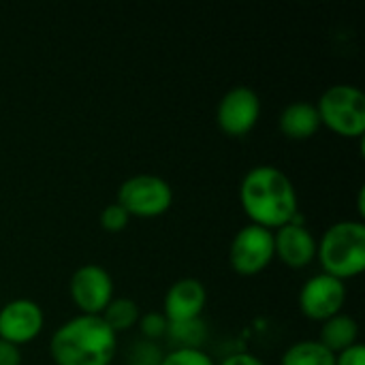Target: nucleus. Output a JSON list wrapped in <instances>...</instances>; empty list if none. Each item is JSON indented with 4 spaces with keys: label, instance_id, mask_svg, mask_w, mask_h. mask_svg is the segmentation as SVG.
Returning a JSON list of instances; mask_svg holds the SVG:
<instances>
[{
    "label": "nucleus",
    "instance_id": "19",
    "mask_svg": "<svg viewBox=\"0 0 365 365\" xmlns=\"http://www.w3.org/2000/svg\"><path fill=\"white\" fill-rule=\"evenodd\" d=\"M137 325L141 327L143 336H148V338H158V336H163V334L167 331V327H169L167 319H165L163 314H158V312H148V314H143V317L139 319Z\"/></svg>",
    "mask_w": 365,
    "mask_h": 365
},
{
    "label": "nucleus",
    "instance_id": "10",
    "mask_svg": "<svg viewBox=\"0 0 365 365\" xmlns=\"http://www.w3.org/2000/svg\"><path fill=\"white\" fill-rule=\"evenodd\" d=\"M45 323L43 308L32 299H13L0 308V340L15 346L32 342Z\"/></svg>",
    "mask_w": 365,
    "mask_h": 365
},
{
    "label": "nucleus",
    "instance_id": "20",
    "mask_svg": "<svg viewBox=\"0 0 365 365\" xmlns=\"http://www.w3.org/2000/svg\"><path fill=\"white\" fill-rule=\"evenodd\" d=\"M336 365H365V349L361 342L336 355Z\"/></svg>",
    "mask_w": 365,
    "mask_h": 365
},
{
    "label": "nucleus",
    "instance_id": "13",
    "mask_svg": "<svg viewBox=\"0 0 365 365\" xmlns=\"http://www.w3.org/2000/svg\"><path fill=\"white\" fill-rule=\"evenodd\" d=\"M278 126H280L282 135L293 141L310 139L321 128V118H319L317 105L310 101L289 103L278 118Z\"/></svg>",
    "mask_w": 365,
    "mask_h": 365
},
{
    "label": "nucleus",
    "instance_id": "16",
    "mask_svg": "<svg viewBox=\"0 0 365 365\" xmlns=\"http://www.w3.org/2000/svg\"><path fill=\"white\" fill-rule=\"evenodd\" d=\"M101 319L111 327V331L120 334V331H126L130 327H135L141 319V312H139V306L128 299V297H113L109 302V306L103 310Z\"/></svg>",
    "mask_w": 365,
    "mask_h": 365
},
{
    "label": "nucleus",
    "instance_id": "11",
    "mask_svg": "<svg viewBox=\"0 0 365 365\" xmlns=\"http://www.w3.org/2000/svg\"><path fill=\"white\" fill-rule=\"evenodd\" d=\"M207 304V291L201 280L197 278H180L173 282L165 295L163 308L165 319L169 325H182L199 321L203 308Z\"/></svg>",
    "mask_w": 365,
    "mask_h": 365
},
{
    "label": "nucleus",
    "instance_id": "23",
    "mask_svg": "<svg viewBox=\"0 0 365 365\" xmlns=\"http://www.w3.org/2000/svg\"><path fill=\"white\" fill-rule=\"evenodd\" d=\"M130 365H152V364H148V361H135V364H130Z\"/></svg>",
    "mask_w": 365,
    "mask_h": 365
},
{
    "label": "nucleus",
    "instance_id": "6",
    "mask_svg": "<svg viewBox=\"0 0 365 365\" xmlns=\"http://www.w3.org/2000/svg\"><path fill=\"white\" fill-rule=\"evenodd\" d=\"M274 257V233L252 222L242 227L229 246V263L240 276L261 274Z\"/></svg>",
    "mask_w": 365,
    "mask_h": 365
},
{
    "label": "nucleus",
    "instance_id": "17",
    "mask_svg": "<svg viewBox=\"0 0 365 365\" xmlns=\"http://www.w3.org/2000/svg\"><path fill=\"white\" fill-rule=\"evenodd\" d=\"M160 365H216L207 353H203L197 346H180L171 351Z\"/></svg>",
    "mask_w": 365,
    "mask_h": 365
},
{
    "label": "nucleus",
    "instance_id": "21",
    "mask_svg": "<svg viewBox=\"0 0 365 365\" xmlns=\"http://www.w3.org/2000/svg\"><path fill=\"white\" fill-rule=\"evenodd\" d=\"M21 364V353L19 346L0 340V365H19Z\"/></svg>",
    "mask_w": 365,
    "mask_h": 365
},
{
    "label": "nucleus",
    "instance_id": "12",
    "mask_svg": "<svg viewBox=\"0 0 365 365\" xmlns=\"http://www.w3.org/2000/svg\"><path fill=\"white\" fill-rule=\"evenodd\" d=\"M274 252L289 267H306L317 257V240L297 218L274 233Z\"/></svg>",
    "mask_w": 365,
    "mask_h": 365
},
{
    "label": "nucleus",
    "instance_id": "9",
    "mask_svg": "<svg viewBox=\"0 0 365 365\" xmlns=\"http://www.w3.org/2000/svg\"><path fill=\"white\" fill-rule=\"evenodd\" d=\"M346 304L344 280L329 274H317L308 278L299 291V308L312 321H327L342 312Z\"/></svg>",
    "mask_w": 365,
    "mask_h": 365
},
{
    "label": "nucleus",
    "instance_id": "8",
    "mask_svg": "<svg viewBox=\"0 0 365 365\" xmlns=\"http://www.w3.org/2000/svg\"><path fill=\"white\" fill-rule=\"evenodd\" d=\"M261 115V98L248 86L231 88L218 103L216 120L225 135L229 137H244L248 135Z\"/></svg>",
    "mask_w": 365,
    "mask_h": 365
},
{
    "label": "nucleus",
    "instance_id": "3",
    "mask_svg": "<svg viewBox=\"0 0 365 365\" xmlns=\"http://www.w3.org/2000/svg\"><path fill=\"white\" fill-rule=\"evenodd\" d=\"M317 257L323 272L346 280L365 269V227L357 220H340L331 225L317 242Z\"/></svg>",
    "mask_w": 365,
    "mask_h": 365
},
{
    "label": "nucleus",
    "instance_id": "7",
    "mask_svg": "<svg viewBox=\"0 0 365 365\" xmlns=\"http://www.w3.org/2000/svg\"><path fill=\"white\" fill-rule=\"evenodd\" d=\"M68 291L81 314L101 317L113 299V278L103 265L88 263L75 269V274L71 276Z\"/></svg>",
    "mask_w": 365,
    "mask_h": 365
},
{
    "label": "nucleus",
    "instance_id": "2",
    "mask_svg": "<svg viewBox=\"0 0 365 365\" xmlns=\"http://www.w3.org/2000/svg\"><path fill=\"white\" fill-rule=\"evenodd\" d=\"M118 349V334L101 317L77 314L62 323L49 342L56 365H109Z\"/></svg>",
    "mask_w": 365,
    "mask_h": 365
},
{
    "label": "nucleus",
    "instance_id": "4",
    "mask_svg": "<svg viewBox=\"0 0 365 365\" xmlns=\"http://www.w3.org/2000/svg\"><path fill=\"white\" fill-rule=\"evenodd\" d=\"M317 111L321 126H327L342 137H361L365 133V94L357 86H329L321 94Z\"/></svg>",
    "mask_w": 365,
    "mask_h": 365
},
{
    "label": "nucleus",
    "instance_id": "15",
    "mask_svg": "<svg viewBox=\"0 0 365 365\" xmlns=\"http://www.w3.org/2000/svg\"><path fill=\"white\" fill-rule=\"evenodd\" d=\"M280 365H336V355L319 340H299L284 351Z\"/></svg>",
    "mask_w": 365,
    "mask_h": 365
},
{
    "label": "nucleus",
    "instance_id": "14",
    "mask_svg": "<svg viewBox=\"0 0 365 365\" xmlns=\"http://www.w3.org/2000/svg\"><path fill=\"white\" fill-rule=\"evenodd\" d=\"M319 342L325 349H329L334 355H338L359 342V325L353 317L340 312V314L323 321Z\"/></svg>",
    "mask_w": 365,
    "mask_h": 365
},
{
    "label": "nucleus",
    "instance_id": "1",
    "mask_svg": "<svg viewBox=\"0 0 365 365\" xmlns=\"http://www.w3.org/2000/svg\"><path fill=\"white\" fill-rule=\"evenodd\" d=\"M240 203L252 225L280 229L297 218V190L291 178L274 167H252L240 184Z\"/></svg>",
    "mask_w": 365,
    "mask_h": 365
},
{
    "label": "nucleus",
    "instance_id": "5",
    "mask_svg": "<svg viewBox=\"0 0 365 365\" xmlns=\"http://www.w3.org/2000/svg\"><path fill=\"white\" fill-rule=\"evenodd\" d=\"M128 216L156 218L173 203V190L167 180L154 173H137L126 178L118 188L115 201Z\"/></svg>",
    "mask_w": 365,
    "mask_h": 365
},
{
    "label": "nucleus",
    "instance_id": "22",
    "mask_svg": "<svg viewBox=\"0 0 365 365\" xmlns=\"http://www.w3.org/2000/svg\"><path fill=\"white\" fill-rule=\"evenodd\" d=\"M220 365H265L257 355L252 353H235V355H229L227 359H222Z\"/></svg>",
    "mask_w": 365,
    "mask_h": 365
},
{
    "label": "nucleus",
    "instance_id": "18",
    "mask_svg": "<svg viewBox=\"0 0 365 365\" xmlns=\"http://www.w3.org/2000/svg\"><path fill=\"white\" fill-rule=\"evenodd\" d=\"M130 222V216L118 205V203H109L103 207L101 212V227L109 233H120L128 227Z\"/></svg>",
    "mask_w": 365,
    "mask_h": 365
}]
</instances>
